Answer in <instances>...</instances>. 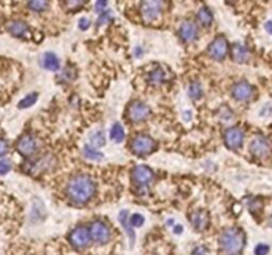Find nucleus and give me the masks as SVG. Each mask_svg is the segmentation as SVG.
Segmentation results:
<instances>
[{
    "instance_id": "72a5a7b5",
    "label": "nucleus",
    "mask_w": 272,
    "mask_h": 255,
    "mask_svg": "<svg viewBox=\"0 0 272 255\" xmlns=\"http://www.w3.org/2000/svg\"><path fill=\"white\" fill-rule=\"evenodd\" d=\"M8 149H9L8 142H7L5 140H3V138H0V158L4 157L5 154L8 153Z\"/></svg>"
},
{
    "instance_id": "6e6552de",
    "label": "nucleus",
    "mask_w": 272,
    "mask_h": 255,
    "mask_svg": "<svg viewBox=\"0 0 272 255\" xmlns=\"http://www.w3.org/2000/svg\"><path fill=\"white\" fill-rule=\"evenodd\" d=\"M90 241H92V238H90L89 229L85 226H78L69 234V242L72 243L76 249H85V247H88Z\"/></svg>"
},
{
    "instance_id": "0eeeda50",
    "label": "nucleus",
    "mask_w": 272,
    "mask_h": 255,
    "mask_svg": "<svg viewBox=\"0 0 272 255\" xmlns=\"http://www.w3.org/2000/svg\"><path fill=\"white\" fill-rule=\"evenodd\" d=\"M229 42L225 36H218L213 40V42L208 45V55L214 60H221L226 59V56L229 55Z\"/></svg>"
},
{
    "instance_id": "2f4dec72",
    "label": "nucleus",
    "mask_w": 272,
    "mask_h": 255,
    "mask_svg": "<svg viewBox=\"0 0 272 255\" xmlns=\"http://www.w3.org/2000/svg\"><path fill=\"white\" fill-rule=\"evenodd\" d=\"M111 20H112L111 11L105 9V11H102V12L100 13V17H98V20H97V26H102V24H105V23H108V21H111Z\"/></svg>"
},
{
    "instance_id": "2eb2a0df",
    "label": "nucleus",
    "mask_w": 272,
    "mask_h": 255,
    "mask_svg": "<svg viewBox=\"0 0 272 255\" xmlns=\"http://www.w3.org/2000/svg\"><path fill=\"white\" fill-rule=\"evenodd\" d=\"M179 38L185 42H193L198 39V27L193 21H183L179 27Z\"/></svg>"
},
{
    "instance_id": "a18cd8bd",
    "label": "nucleus",
    "mask_w": 272,
    "mask_h": 255,
    "mask_svg": "<svg viewBox=\"0 0 272 255\" xmlns=\"http://www.w3.org/2000/svg\"><path fill=\"white\" fill-rule=\"evenodd\" d=\"M270 222H271V226H272V217H271V219H270Z\"/></svg>"
},
{
    "instance_id": "423d86ee",
    "label": "nucleus",
    "mask_w": 272,
    "mask_h": 255,
    "mask_svg": "<svg viewBox=\"0 0 272 255\" xmlns=\"http://www.w3.org/2000/svg\"><path fill=\"white\" fill-rule=\"evenodd\" d=\"M89 233L92 241L96 243H100V245H105V243H108L111 241V229H109V226H108L105 222H93L89 227Z\"/></svg>"
},
{
    "instance_id": "b1692460",
    "label": "nucleus",
    "mask_w": 272,
    "mask_h": 255,
    "mask_svg": "<svg viewBox=\"0 0 272 255\" xmlns=\"http://www.w3.org/2000/svg\"><path fill=\"white\" fill-rule=\"evenodd\" d=\"M111 138L115 142L119 144V142H122L125 140V130H123L122 125L119 123H116L111 129Z\"/></svg>"
},
{
    "instance_id": "412c9836",
    "label": "nucleus",
    "mask_w": 272,
    "mask_h": 255,
    "mask_svg": "<svg viewBox=\"0 0 272 255\" xmlns=\"http://www.w3.org/2000/svg\"><path fill=\"white\" fill-rule=\"evenodd\" d=\"M119 222H121V225L125 229L126 234H128L129 239H130V243H134L136 241V235H134V231H133V227L130 225V222H129V214L126 210H122V212H119Z\"/></svg>"
},
{
    "instance_id": "37998d69",
    "label": "nucleus",
    "mask_w": 272,
    "mask_h": 255,
    "mask_svg": "<svg viewBox=\"0 0 272 255\" xmlns=\"http://www.w3.org/2000/svg\"><path fill=\"white\" fill-rule=\"evenodd\" d=\"M173 222H174V221H173V219H169V222H167V225L173 226Z\"/></svg>"
},
{
    "instance_id": "393cba45",
    "label": "nucleus",
    "mask_w": 272,
    "mask_h": 255,
    "mask_svg": "<svg viewBox=\"0 0 272 255\" xmlns=\"http://www.w3.org/2000/svg\"><path fill=\"white\" fill-rule=\"evenodd\" d=\"M189 94H190V97L193 100H199L203 96V88H202L199 81H194V83L190 84V86H189Z\"/></svg>"
},
{
    "instance_id": "473e14b6",
    "label": "nucleus",
    "mask_w": 272,
    "mask_h": 255,
    "mask_svg": "<svg viewBox=\"0 0 272 255\" xmlns=\"http://www.w3.org/2000/svg\"><path fill=\"white\" fill-rule=\"evenodd\" d=\"M268 251H270V246L266 245V243H259V245L255 247L256 255H267Z\"/></svg>"
},
{
    "instance_id": "a19ab883",
    "label": "nucleus",
    "mask_w": 272,
    "mask_h": 255,
    "mask_svg": "<svg viewBox=\"0 0 272 255\" xmlns=\"http://www.w3.org/2000/svg\"><path fill=\"white\" fill-rule=\"evenodd\" d=\"M134 56H136V57H141V56H142V49H141L140 47H137L136 49H134Z\"/></svg>"
},
{
    "instance_id": "c85d7f7f",
    "label": "nucleus",
    "mask_w": 272,
    "mask_h": 255,
    "mask_svg": "<svg viewBox=\"0 0 272 255\" xmlns=\"http://www.w3.org/2000/svg\"><path fill=\"white\" fill-rule=\"evenodd\" d=\"M86 1L88 0H65V4H67V8L71 11H76V9H80L82 5H85Z\"/></svg>"
},
{
    "instance_id": "f257e3e1",
    "label": "nucleus",
    "mask_w": 272,
    "mask_h": 255,
    "mask_svg": "<svg viewBox=\"0 0 272 255\" xmlns=\"http://www.w3.org/2000/svg\"><path fill=\"white\" fill-rule=\"evenodd\" d=\"M96 194V183L86 174L75 175L67 185V196L76 205L88 204Z\"/></svg>"
},
{
    "instance_id": "f03ea898",
    "label": "nucleus",
    "mask_w": 272,
    "mask_h": 255,
    "mask_svg": "<svg viewBox=\"0 0 272 255\" xmlns=\"http://www.w3.org/2000/svg\"><path fill=\"white\" fill-rule=\"evenodd\" d=\"M246 243V235L238 227L225 230L219 238L222 251L226 255H239Z\"/></svg>"
},
{
    "instance_id": "20e7f679",
    "label": "nucleus",
    "mask_w": 272,
    "mask_h": 255,
    "mask_svg": "<svg viewBox=\"0 0 272 255\" xmlns=\"http://www.w3.org/2000/svg\"><path fill=\"white\" fill-rule=\"evenodd\" d=\"M132 152L137 156H149L157 149V142L150 136L146 134H138L133 138L132 144H130Z\"/></svg>"
},
{
    "instance_id": "c9c22d12",
    "label": "nucleus",
    "mask_w": 272,
    "mask_h": 255,
    "mask_svg": "<svg viewBox=\"0 0 272 255\" xmlns=\"http://www.w3.org/2000/svg\"><path fill=\"white\" fill-rule=\"evenodd\" d=\"M89 27H90L89 19H86V17L80 19V21H78V28H80L81 31H86Z\"/></svg>"
},
{
    "instance_id": "e433bc0d",
    "label": "nucleus",
    "mask_w": 272,
    "mask_h": 255,
    "mask_svg": "<svg viewBox=\"0 0 272 255\" xmlns=\"http://www.w3.org/2000/svg\"><path fill=\"white\" fill-rule=\"evenodd\" d=\"M221 116H222V119L230 120V119H233V112L230 111L229 108L223 106V108H222V111H221Z\"/></svg>"
},
{
    "instance_id": "c756f323",
    "label": "nucleus",
    "mask_w": 272,
    "mask_h": 255,
    "mask_svg": "<svg viewBox=\"0 0 272 255\" xmlns=\"http://www.w3.org/2000/svg\"><path fill=\"white\" fill-rule=\"evenodd\" d=\"M129 222H130L132 227H141L145 223V218L142 214L136 212V214H133L132 217L129 218Z\"/></svg>"
},
{
    "instance_id": "79ce46f5",
    "label": "nucleus",
    "mask_w": 272,
    "mask_h": 255,
    "mask_svg": "<svg viewBox=\"0 0 272 255\" xmlns=\"http://www.w3.org/2000/svg\"><path fill=\"white\" fill-rule=\"evenodd\" d=\"M182 231H183V227L181 225H177L174 227V233L175 234H181V233H182Z\"/></svg>"
},
{
    "instance_id": "a211bd4d",
    "label": "nucleus",
    "mask_w": 272,
    "mask_h": 255,
    "mask_svg": "<svg viewBox=\"0 0 272 255\" xmlns=\"http://www.w3.org/2000/svg\"><path fill=\"white\" fill-rule=\"evenodd\" d=\"M231 56H233V60L236 63H247L250 60V51L247 49L246 45L235 42L234 45L231 47Z\"/></svg>"
},
{
    "instance_id": "4c0bfd02",
    "label": "nucleus",
    "mask_w": 272,
    "mask_h": 255,
    "mask_svg": "<svg viewBox=\"0 0 272 255\" xmlns=\"http://www.w3.org/2000/svg\"><path fill=\"white\" fill-rule=\"evenodd\" d=\"M262 206H263V205H262V202H260V201H254V202H252V204L250 205V210L252 212H260V209H262Z\"/></svg>"
},
{
    "instance_id": "4468645a",
    "label": "nucleus",
    "mask_w": 272,
    "mask_h": 255,
    "mask_svg": "<svg viewBox=\"0 0 272 255\" xmlns=\"http://www.w3.org/2000/svg\"><path fill=\"white\" fill-rule=\"evenodd\" d=\"M56 165V160L52 154H45L41 158H39L38 161L32 162L28 166L30 173H43V171H48V170L53 169V166Z\"/></svg>"
},
{
    "instance_id": "cd10ccee",
    "label": "nucleus",
    "mask_w": 272,
    "mask_h": 255,
    "mask_svg": "<svg viewBox=\"0 0 272 255\" xmlns=\"http://www.w3.org/2000/svg\"><path fill=\"white\" fill-rule=\"evenodd\" d=\"M38 97H39V94L36 93V92L27 94L26 97L23 98L22 101L17 104L19 109H26V108H30V106L35 105V104H36V101H38Z\"/></svg>"
},
{
    "instance_id": "ddd939ff",
    "label": "nucleus",
    "mask_w": 272,
    "mask_h": 255,
    "mask_svg": "<svg viewBox=\"0 0 272 255\" xmlns=\"http://www.w3.org/2000/svg\"><path fill=\"white\" fill-rule=\"evenodd\" d=\"M233 96L238 101H248L254 96V88L247 81H239L233 88Z\"/></svg>"
},
{
    "instance_id": "9d476101",
    "label": "nucleus",
    "mask_w": 272,
    "mask_h": 255,
    "mask_svg": "<svg viewBox=\"0 0 272 255\" xmlns=\"http://www.w3.org/2000/svg\"><path fill=\"white\" fill-rule=\"evenodd\" d=\"M132 178L138 186L146 187L148 185H150L152 181L154 179V173L153 170L150 169V168H148V166L138 165L133 169Z\"/></svg>"
},
{
    "instance_id": "ea45409f",
    "label": "nucleus",
    "mask_w": 272,
    "mask_h": 255,
    "mask_svg": "<svg viewBox=\"0 0 272 255\" xmlns=\"http://www.w3.org/2000/svg\"><path fill=\"white\" fill-rule=\"evenodd\" d=\"M266 31H267L268 34H271L272 35V20H270V21H267V23H266Z\"/></svg>"
},
{
    "instance_id": "5701e85b",
    "label": "nucleus",
    "mask_w": 272,
    "mask_h": 255,
    "mask_svg": "<svg viewBox=\"0 0 272 255\" xmlns=\"http://www.w3.org/2000/svg\"><path fill=\"white\" fill-rule=\"evenodd\" d=\"M28 8L34 12H44L49 8V0H28Z\"/></svg>"
},
{
    "instance_id": "a878e982",
    "label": "nucleus",
    "mask_w": 272,
    "mask_h": 255,
    "mask_svg": "<svg viewBox=\"0 0 272 255\" xmlns=\"http://www.w3.org/2000/svg\"><path fill=\"white\" fill-rule=\"evenodd\" d=\"M84 156H85L88 160H92V161H101L104 158V154L101 152H98L96 148H92L89 145H86L84 148Z\"/></svg>"
},
{
    "instance_id": "7c9ffc66",
    "label": "nucleus",
    "mask_w": 272,
    "mask_h": 255,
    "mask_svg": "<svg viewBox=\"0 0 272 255\" xmlns=\"http://www.w3.org/2000/svg\"><path fill=\"white\" fill-rule=\"evenodd\" d=\"M12 169V164L9 160H0V175H4Z\"/></svg>"
},
{
    "instance_id": "6ab92c4d",
    "label": "nucleus",
    "mask_w": 272,
    "mask_h": 255,
    "mask_svg": "<svg viewBox=\"0 0 272 255\" xmlns=\"http://www.w3.org/2000/svg\"><path fill=\"white\" fill-rule=\"evenodd\" d=\"M41 65L47 71H51V72H56L60 69V59L57 57L56 53L53 52H45L41 57Z\"/></svg>"
},
{
    "instance_id": "dca6fc26",
    "label": "nucleus",
    "mask_w": 272,
    "mask_h": 255,
    "mask_svg": "<svg viewBox=\"0 0 272 255\" xmlns=\"http://www.w3.org/2000/svg\"><path fill=\"white\" fill-rule=\"evenodd\" d=\"M190 222H192V226L196 231H203L208 227L210 225V215H208L207 212L204 210H196L190 215Z\"/></svg>"
},
{
    "instance_id": "4be33fe9",
    "label": "nucleus",
    "mask_w": 272,
    "mask_h": 255,
    "mask_svg": "<svg viewBox=\"0 0 272 255\" xmlns=\"http://www.w3.org/2000/svg\"><path fill=\"white\" fill-rule=\"evenodd\" d=\"M166 80V72L161 67L153 69L149 73V83L152 85H161L162 83H165Z\"/></svg>"
},
{
    "instance_id": "f3484780",
    "label": "nucleus",
    "mask_w": 272,
    "mask_h": 255,
    "mask_svg": "<svg viewBox=\"0 0 272 255\" xmlns=\"http://www.w3.org/2000/svg\"><path fill=\"white\" fill-rule=\"evenodd\" d=\"M7 30L12 36L19 39H27L31 36V28L30 26L24 23L22 20H15L11 21L8 26H7Z\"/></svg>"
},
{
    "instance_id": "f704fd0d",
    "label": "nucleus",
    "mask_w": 272,
    "mask_h": 255,
    "mask_svg": "<svg viewBox=\"0 0 272 255\" xmlns=\"http://www.w3.org/2000/svg\"><path fill=\"white\" fill-rule=\"evenodd\" d=\"M107 4H108V0H97V3H96V12L101 13L102 11H105L107 9Z\"/></svg>"
},
{
    "instance_id": "c03bdc74",
    "label": "nucleus",
    "mask_w": 272,
    "mask_h": 255,
    "mask_svg": "<svg viewBox=\"0 0 272 255\" xmlns=\"http://www.w3.org/2000/svg\"><path fill=\"white\" fill-rule=\"evenodd\" d=\"M226 1H227V3H235L236 0H226Z\"/></svg>"
},
{
    "instance_id": "39448f33",
    "label": "nucleus",
    "mask_w": 272,
    "mask_h": 255,
    "mask_svg": "<svg viewBox=\"0 0 272 255\" xmlns=\"http://www.w3.org/2000/svg\"><path fill=\"white\" fill-rule=\"evenodd\" d=\"M150 116V108L142 101H133L126 109V117L130 123H142Z\"/></svg>"
},
{
    "instance_id": "9b49d317",
    "label": "nucleus",
    "mask_w": 272,
    "mask_h": 255,
    "mask_svg": "<svg viewBox=\"0 0 272 255\" xmlns=\"http://www.w3.org/2000/svg\"><path fill=\"white\" fill-rule=\"evenodd\" d=\"M244 141V133L240 128L234 127L227 129L225 133V144L231 150H238Z\"/></svg>"
},
{
    "instance_id": "58836bf2",
    "label": "nucleus",
    "mask_w": 272,
    "mask_h": 255,
    "mask_svg": "<svg viewBox=\"0 0 272 255\" xmlns=\"http://www.w3.org/2000/svg\"><path fill=\"white\" fill-rule=\"evenodd\" d=\"M192 255H207V250H206V247L199 246V247H196V249H194Z\"/></svg>"
},
{
    "instance_id": "f8f14e48",
    "label": "nucleus",
    "mask_w": 272,
    "mask_h": 255,
    "mask_svg": "<svg viewBox=\"0 0 272 255\" xmlns=\"http://www.w3.org/2000/svg\"><path fill=\"white\" fill-rule=\"evenodd\" d=\"M251 154L256 158H266L271 153V144L264 137H256L250 145Z\"/></svg>"
},
{
    "instance_id": "aec40b11",
    "label": "nucleus",
    "mask_w": 272,
    "mask_h": 255,
    "mask_svg": "<svg viewBox=\"0 0 272 255\" xmlns=\"http://www.w3.org/2000/svg\"><path fill=\"white\" fill-rule=\"evenodd\" d=\"M196 20L199 21L200 26H203V27L211 26L214 20L211 9L208 8V7H202V8L198 11V13H196Z\"/></svg>"
},
{
    "instance_id": "bb28decb",
    "label": "nucleus",
    "mask_w": 272,
    "mask_h": 255,
    "mask_svg": "<svg viewBox=\"0 0 272 255\" xmlns=\"http://www.w3.org/2000/svg\"><path fill=\"white\" fill-rule=\"evenodd\" d=\"M90 146L92 148H102L104 145L107 144V140H105V134L102 132H96L90 136Z\"/></svg>"
},
{
    "instance_id": "1a4fd4ad",
    "label": "nucleus",
    "mask_w": 272,
    "mask_h": 255,
    "mask_svg": "<svg viewBox=\"0 0 272 255\" xmlns=\"http://www.w3.org/2000/svg\"><path fill=\"white\" fill-rule=\"evenodd\" d=\"M16 150L23 157H32L38 150V141L32 134H24L17 140Z\"/></svg>"
},
{
    "instance_id": "7ed1b4c3",
    "label": "nucleus",
    "mask_w": 272,
    "mask_h": 255,
    "mask_svg": "<svg viewBox=\"0 0 272 255\" xmlns=\"http://www.w3.org/2000/svg\"><path fill=\"white\" fill-rule=\"evenodd\" d=\"M163 5L165 0H142L140 7L141 16L148 23L158 20L163 12Z\"/></svg>"
}]
</instances>
